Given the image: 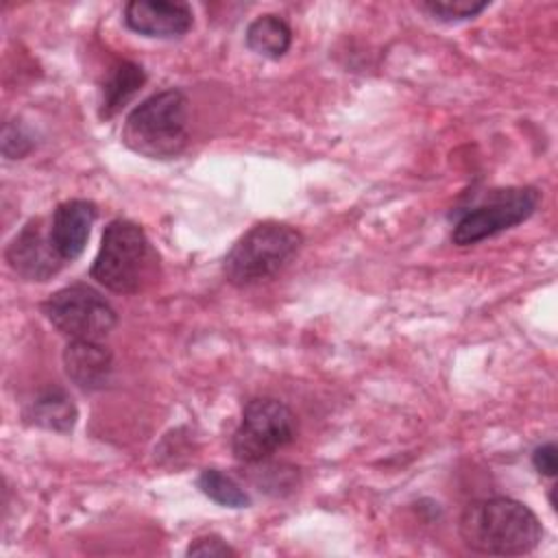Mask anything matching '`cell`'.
Returning a JSON list of instances; mask_svg holds the SVG:
<instances>
[{
    "label": "cell",
    "mask_w": 558,
    "mask_h": 558,
    "mask_svg": "<svg viewBox=\"0 0 558 558\" xmlns=\"http://www.w3.org/2000/svg\"><path fill=\"white\" fill-rule=\"evenodd\" d=\"M11 270L28 281H46L65 264L50 240V227L41 218L28 220L4 251Z\"/></svg>",
    "instance_id": "cell-8"
},
{
    "label": "cell",
    "mask_w": 558,
    "mask_h": 558,
    "mask_svg": "<svg viewBox=\"0 0 558 558\" xmlns=\"http://www.w3.org/2000/svg\"><path fill=\"white\" fill-rule=\"evenodd\" d=\"M124 24L144 37L177 39L192 28L194 13L187 2L131 0L124 4Z\"/></svg>",
    "instance_id": "cell-9"
},
{
    "label": "cell",
    "mask_w": 558,
    "mask_h": 558,
    "mask_svg": "<svg viewBox=\"0 0 558 558\" xmlns=\"http://www.w3.org/2000/svg\"><path fill=\"white\" fill-rule=\"evenodd\" d=\"M41 312L48 323L70 340L102 342L118 325L113 305L92 286L74 283L52 292Z\"/></svg>",
    "instance_id": "cell-6"
},
{
    "label": "cell",
    "mask_w": 558,
    "mask_h": 558,
    "mask_svg": "<svg viewBox=\"0 0 558 558\" xmlns=\"http://www.w3.org/2000/svg\"><path fill=\"white\" fill-rule=\"evenodd\" d=\"M301 244L303 235L294 227L275 220L259 222L229 248L222 272L238 288L268 281L290 264Z\"/></svg>",
    "instance_id": "cell-4"
},
{
    "label": "cell",
    "mask_w": 558,
    "mask_h": 558,
    "mask_svg": "<svg viewBox=\"0 0 558 558\" xmlns=\"http://www.w3.org/2000/svg\"><path fill=\"white\" fill-rule=\"evenodd\" d=\"M201 493L209 497L211 501L225 506V508H246L251 506L248 493L235 482L231 475H227L220 469H205L201 471L196 480Z\"/></svg>",
    "instance_id": "cell-15"
},
{
    "label": "cell",
    "mask_w": 558,
    "mask_h": 558,
    "mask_svg": "<svg viewBox=\"0 0 558 558\" xmlns=\"http://www.w3.org/2000/svg\"><path fill=\"white\" fill-rule=\"evenodd\" d=\"M185 554L187 556H235L238 551L227 541H222L220 536L209 534V536L194 538Z\"/></svg>",
    "instance_id": "cell-17"
},
{
    "label": "cell",
    "mask_w": 558,
    "mask_h": 558,
    "mask_svg": "<svg viewBox=\"0 0 558 558\" xmlns=\"http://www.w3.org/2000/svg\"><path fill=\"white\" fill-rule=\"evenodd\" d=\"M488 4L490 2H486V0H482V2H475V0H427L421 4V9L440 22H462V20H473L484 9H488Z\"/></svg>",
    "instance_id": "cell-16"
},
{
    "label": "cell",
    "mask_w": 558,
    "mask_h": 558,
    "mask_svg": "<svg viewBox=\"0 0 558 558\" xmlns=\"http://www.w3.org/2000/svg\"><path fill=\"white\" fill-rule=\"evenodd\" d=\"M460 536L477 554L521 556L541 543L543 527L525 504L512 497H488L462 510Z\"/></svg>",
    "instance_id": "cell-1"
},
{
    "label": "cell",
    "mask_w": 558,
    "mask_h": 558,
    "mask_svg": "<svg viewBox=\"0 0 558 558\" xmlns=\"http://www.w3.org/2000/svg\"><path fill=\"white\" fill-rule=\"evenodd\" d=\"M24 416L28 423L37 427L68 434L74 427L78 412L72 397L65 390L48 388L41 395H37L35 401H31Z\"/></svg>",
    "instance_id": "cell-12"
},
{
    "label": "cell",
    "mask_w": 558,
    "mask_h": 558,
    "mask_svg": "<svg viewBox=\"0 0 558 558\" xmlns=\"http://www.w3.org/2000/svg\"><path fill=\"white\" fill-rule=\"evenodd\" d=\"M157 266L159 255L146 231L133 220L116 218L102 231L89 277L111 292L135 294L153 281Z\"/></svg>",
    "instance_id": "cell-2"
},
{
    "label": "cell",
    "mask_w": 558,
    "mask_h": 558,
    "mask_svg": "<svg viewBox=\"0 0 558 558\" xmlns=\"http://www.w3.org/2000/svg\"><path fill=\"white\" fill-rule=\"evenodd\" d=\"M146 83L142 65L133 61L116 63L100 89V118H113Z\"/></svg>",
    "instance_id": "cell-13"
},
{
    "label": "cell",
    "mask_w": 558,
    "mask_h": 558,
    "mask_svg": "<svg viewBox=\"0 0 558 558\" xmlns=\"http://www.w3.org/2000/svg\"><path fill=\"white\" fill-rule=\"evenodd\" d=\"M246 46L266 59H281L292 44L290 24L275 13H264L255 17L246 28Z\"/></svg>",
    "instance_id": "cell-14"
},
{
    "label": "cell",
    "mask_w": 558,
    "mask_h": 558,
    "mask_svg": "<svg viewBox=\"0 0 558 558\" xmlns=\"http://www.w3.org/2000/svg\"><path fill=\"white\" fill-rule=\"evenodd\" d=\"M63 368L76 388L94 392L109 384L113 373V355L102 342L70 340L63 351Z\"/></svg>",
    "instance_id": "cell-11"
},
{
    "label": "cell",
    "mask_w": 558,
    "mask_h": 558,
    "mask_svg": "<svg viewBox=\"0 0 558 558\" xmlns=\"http://www.w3.org/2000/svg\"><path fill=\"white\" fill-rule=\"evenodd\" d=\"M294 412L275 397H255L244 410L231 438L238 462L259 464L294 440Z\"/></svg>",
    "instance_id": "cell-5"
},
{
    "label": "cell",
    "mask_w": 558,
    "mask_h": 558,
    "mask_svg": "<svg viewBox=\"0 0 558 558\" xmlns=\"http://www.w3.org/2000/svg\"><path fill=\"white\" fill-rule=\"evenodd\" d=\"M558 449L554 442H545L541 447L534 449L532 453V464L534 469L545 475V477H554L556 475V469H558Z\"/></svg>",
    "instance_id": "cell-18"
},
{
    "label": "cell",
    "mask_w": 558,
    "mask_h": 558,
    "mask_svg": "<svg viewBox=\"0 0 558 558\" xmlns=\"http://www.w3.org/2000/svg\"><path fill=\"white\" fill-rule=\"evenodd\" d=\"M190 107L181 89H161L142 100L124 120L122 142L148 159H172L187 146Z\"/></svg>",
    "instance_id": "cell-3"
},
{
    "label": "cell",
    "mask_w": 558,
    "mask_h": 558,
    "mask_svg": "<svg viewBox=\"0 0 558 558\" xmlns=\"http://www.w3.org/2000/svg\"><path fill=\"white\" fill-rule=\"evenodd\" d=\"M541 194L534 187L493 190L480 205L464 211L451 231L458 246H471L501 231L525 222L538 207Z\"/></svg>",
    "instance_id": "cell-7"
},
{
    "label": "cell",
    "mask_w": 558,
    "mask_h": 558,
    "mask_svg": "<svg viewBox=\"0 0 558 558\" xmlns=\"http://www.w3.org/2000/svg\"><path fill=\"white\" fill-rule=\"evenodd\" d=\"M96 214V205L87 198H70L57 205L50 220V240L63 262L81 257Z\"/></svg>",
    "instance_id": "cell-10"
}]
</instances>
